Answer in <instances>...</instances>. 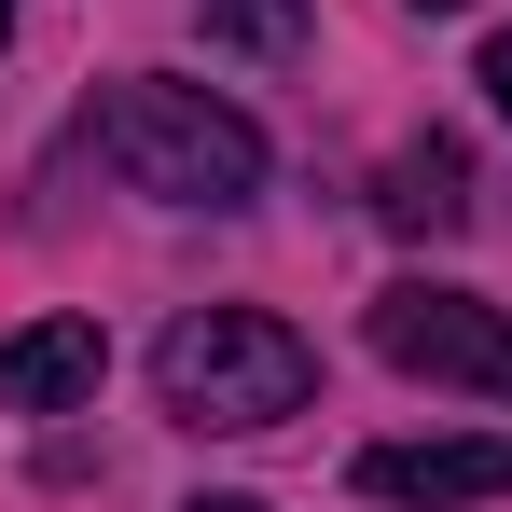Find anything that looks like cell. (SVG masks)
<instances>
[{"label": "cell", "mask_w": 512, "mask_h": 512, "mask_svg": "<svg viewBox=\"0 0 512 512\" xmlns=\"http://www.w3.org/2000/svg\"><path fill=\"white\" fill-rule=\"evenodd\" d=\"M208 56H250V70H291L305 56V0H194Z\"/></svg>", "instance_id": "obj_7"}, {"label": "cell", "mask_w": 512, "mask_h": 512, "mask_svg": "<svg viewBox=\"0 0 512 512\" xmlns=\"http://www.w3.org/2000/svg\"><path fill=\"white\" fill-rule=\"evenodd\" d=\"M471 84H485V111H499V125H512V28H499V42H485V70H471Z\"/></svg>", "instance_id": "obj_8"}, {"label": "cell", "mask_w": 512, "mask_h": 512, "mask_svg": "<svg viewBox=\"0 0 512 512\" xmlns=\"http://www.w3.org/2000/svg\"><path fill=\"white\" fill-rule=\"evenodd\" d=\"M0 42H14V0H0Z\"/></svg>", "instance_id": "obj_11"}, {"label": "cell", "mask_w": 512, "mask_h": 512, "mask_svg": "<svg viewBox=\"0 0 512 512\" xmlns=\"http://www.w3.org/2000/svg\"><path fill=\"white\" fill-rule=\"evenodd\" d=\"M360 499H388V512L512 499V443H499V429H457V443H360Z\"/></svg>", "instance_id": "obj_4"}, {"label": "cell", "mask_w": 512, "mask_h": 512, "mask_svg": "<svg viewBox=\"0 0 512 512\" xmlns=\"http://www.w3.org/2000/svg\"><path fill=\"white\" fill-rule=\"evenodd\" d=\"M97 374H111L97 319H28V333L0 346V402L14 416H70V402H97Z\"/></svg>", "instance_id": "obj_5"}, {"label": "cell", "mask_w": 512, "mask_h": 512, "mask_svg": "<svg viewBox=\"0 0 512 512\" xmlns=\"http://www.w3.org/2000/svg\"><path fill=\"white\" fill-rule=\"evenodd\" d=\"M153 388H167L180 429H277L319 402V346L263 305H194L153 333Z\"/></svg>", "instance_id": "obj_2"}, {"label": "cell", "mask_w": 512, "mask_h": 512, "mask_svg": "<svg viewBox=\"0 0 512 512\" xmlns=\"http://www.w3.org/2000/svg\"><path fill=\"white\" fill-rule=\"evenodd\" d=\"M194 512H263V499H194Z\"/></svg>", "instance_id": "obj_9"}, {"label": "cell", "mask_w": 512, "mask_h": 512, "mask_svg": "<svg viewBox=\"0 0 512 512\" xmlns=\"http://www.w3.org/2000/svg\"><path fill=\"white\" fill-rule=\"evenodd\" d=\"M416 14H471V0H416Z\"/></svg>", "instance_id": "obj_10"}, {"label": "cell", "mask_w": 512, "mask_h": 512, "mask_svg": "<svg viewBox=\"0 0 512 512\" xmlns=\"http://www.w3.org/2000/svg\"><path fill=\"white\" fill-rule=\"evenodd\" d=\"M374 208H388L402 236H457V222H471V153H457V139H402Z\"/></svg>", "instance_id": "obj_6"}, {"label": "cell", "mask_w": 512, "mask_h": 512, "mask_svg": "<svg viewBox=\"0 0 512 512\" xmlns=\"http://www.w3.org/2000/svg\"><path fill=\"white\" fill-rule=\"evenodd\" d=\"M97 153L153 208H250L263 194V125L222 111L208 84H111L97 97Z\"/></svg>", "instance_id": "obj_1"}, {"label": "cell", "mask_w": 512, "mask_h": 512, "mask_svg": "<svg viewBox=\"0 0 512 512\" xmlns=\"http://www.w3.org/2000/svg\"><path fill=\"white\" fill-rule=\"evenodd\" d=\"M374 360L388 374H429V388H471V402H512V319L443 291V277H402L374 291Z\"/></svg>", "instance_id": "obj_3"}]
</instances>
